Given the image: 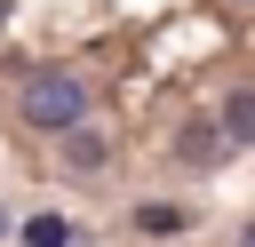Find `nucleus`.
<instances>
[{
    "mask_svg": "<svg viewBox=\"0 0 255 247\" xmlns=\"http://www.w3.org/2000/svg\"><path fill=\"white\" fill-rule=\"evenodd\" d=\"M231 151V135H223V120H191L183 135H175V159H191V167H215Z\"/></svg>",
    "mask_w": 255,
    "mask_h": 247,
    "instance_id": "nucleus-2",
    "label": "nucleus"
},
{
    "mask_svg": "<svg viewBox=\"0 0 255 247\" xmlns=\"http://www.w3.org/2000/svg\"><path fill=\"white\" fill-rule=\"evenodd\" d=\"M24 247H72L64 215H32V223H24Z\"/></svg>",
    "mask_w": 255,
    "mask_h": 247,
    "instance_id": "nucleus-6",
    "label": "nucleus"
},
{
    "mask_svg": "<svg viewBox=\"0 0 255 247\" xmlns=\"http://www.w3.org/2000/svg\"><path fill=\"white\" fill-rule=\"evenodd\" d=\"M247 247H255V231H247Z\"/></svg>",
    "mask_w": 255,
    "mask_h": 247,
    "instance_id": "nucleus-9",
    "label": "nucleus"
},
{
    "mask_svg": "<svg viewBox=\"0 0 255 247\" xmlns=\"http://www.w3.org/2000/svg\"><path fill=\"white\" fill-rule=\"evenodd\" d=\"M223 135H231V143H255V88H239V96L223 104Z\"/></svg>",
    "mask_w": 255,
    "mask_h": 247,
    "instance_id": "nucleus-4",
    "label": "nucleus"
},
{
    "mask_svg": "<svg viewBox=\"0 0 255 247\" xmlns=\"http://www.w3.org/2000/svg\"><path fill=\"white\" fill-rule=\"evenodd\" d=\"M183 223H191L183 207H159V199H151V207H135V231H151V239H175Z\"/></svg>",
    "mask_w": 255,
    "mask_h": 247,
    "instance_id": "nucleus-5",
    "label": "nucleus"
},
{
    "mask_svg": "<svg viewBox=\"0 0 255 247\" xmlns=\"http://www.w3.org/2000/svg\"><path fill=\"white\" fill-rule=\"evenodd\" d=\"M72 247H80V239H72Z\"/></svg>",
    "mask_w": 255,
    "mask_h": 247,
    "instance_id": "nucleus-10",
    "label": "nucleus"
},
{
    "mask_svg": "<svg viewBox=\"0 0 255 247\" xmlns=\"http://www.w3.org/2000/svg\"><path fill=\"white\" fill-rule=\"evenodd\" d=\"M80 120H88V80H80L72 64H48V72L24 80V127L64 135V127H80Z\"/></svg>",
    "mask_w": 255,
    "mask_h": 247,
    "instance_id": "nucleus-1",
    "label": "nucleus"
},
{
    "mask_svg": "<svg viewBox=\"0 0 255 247\" xmlns=\"http://www.w3.org/2000/svg\"><path fill=\"white\" fill-rule=\"evenodd\" d=\"M0 24H8V0H0Z\"/></svg>",
    "mask_w": 255,
    "mask_h": 247,
    "instance_id": "nucleus-8",
    "label": "nucleus"
},
{
    "mask_svg": "<svg viewBox=\"0 0 255 247\" xmlns=\"http://www.w3.org/2000/svg\"><path fill=\"white\" fill-rule=\"evenodd\" d=\"M56 143H64V167H104V151H112V135H104V127H88V120H80V127H64Z\"/></svg>",
    "mask_w": 255,
    "mask_h": 247,
    "instance_id": "nucleus-3",
    "label": "nucleus"
},
{
    "mask_svg": "<svg viewBox=\"0 0 255 247\" xmlns=\"http://www.w3.org/2000/svg\"><path fill=\"white\" fill-rule=\"evenodd\" d=\"M0 239H8V207H0Z\"/></svg>",
    "mask_w": 255,
    "mask_h": 247,
    "instance_id": "nucleus-7",
    "label": "nucleus"
}]
</instances>
